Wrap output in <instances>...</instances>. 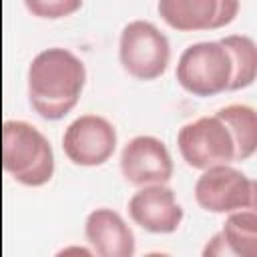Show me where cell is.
Wrapping results in <instances>:
<instances>
[{
    "mask_svg": "<svg viewBox=\"0 0 257 257\" xmlns=\"http://www.w3.org/2000/svg\"><path fill=\"white\" fill-rule=\"evenodd\" d=\"M84 82V62L72 50L60 46L46 48L28 66L30 106L46 120H60L76 106Z\"/></svg>",
    "mask_w": 257,
    "mask_h": 257,
    "instance_id": "6da1fadb",
    "label": "cell"
},
{
    "mask_svg": "<svg viewBox=\"0 0 257 257\" xmlns=\"http://www.w3.org/2000/svg\"><path fill=\"white\" fill-rule=\"evenodd\" d=\"M2 167L26 187H42L54 175V153L50 141L26 120H4Z\"/></svg>",
    "mask_w": 257,
    "mask_h": 257,
    "instance_id": "7a4b0ae2",
    "label": "cell"
},
{
    "mask_svg": "<svg viewBox=\"0 0 257 257\" xmlns=\"http://www.w3.org/2000/svg\"><path fill=\"white\" fill-rule=\"evenodd\" d=\"M179 84L195 96H213L229 90L233 64L221 40L189 44L177 62Z\"/></svg>",
    "mask_w": 257,
    "mask_h": 257,
    "instance_id": "3957f363",
    "label": "cell"
},
{
    "mask_svg": "<svg viewBox=\"0 0 257 257\" xmlns=\"http://www.w3.org/2000/svg\"><path fill=\"white\" fill-rule=\"evenodd\" d=\"M122 68L139 80H155L165 74L171 60L169 38L149 20L128 22L118 38Z\"/></svg>",
    "mask_w": 257,
    "mask_h": 257,
    "instance_id": "277c9868",
    "label": "cell"
},
{
    "mask_svg": "<svg viewBox=\"0 0 257 257\" xmlns=\"http://www.w3.org/2000/svg\"><path fill=\"white\" fill-rule=\"evenodd\" d=\"M177 147L183 161L199 171L237 161L231 131L217 114L185 122L177 133Z\"/></svg>",
    "mask_w": 257,
    "mask_h": 257,
    "instance_id": "5b68a950",
    "label": "cell"
},
{
    "mask_svg": "<svg viewBox=\"0 0 257 257\" xmlns=\"http://www.w3.org/2000/svg\"><path fill=\"white\" fill-rule=\"evenodd\" d=\"M195 201L209 213H233L239 209H255L257 185L245 173L231 165H215L203 169L195 183Z\"/></svg>",
    "mask_w": 257,
    "mask_h": 257,
    "instance_id": "8992f818",
    "label": "cell"
},
{
    "mask_svg": "<svg viewBox=\"0 0 257 257\" xmlns=\"http://www.w3.org/2000/svg\"><path fill=\"white\" fill-rule=\"evenodd\" d=\"M116 149V128L100 114L76 116L62 135V151L72 165L100 167Z\"/></svg>",
    "mask_w": 257,
    "mask_h": 257,
    "instance_id": "52a82bcc",
    "label": "cell"
},
{
    "mask_svg": "<svg viewBox=\"0 0 257 257\" xmlns=\"http://www.w3.org/2000/svg\"><path fill=\"white\" fill-rule=\"evenodd\" d=\"M120 171L122 177L137 187L169 183L173 177V157L161 139L139 135L122 147Z\"/></svg>",
    "mask_w": 257,
    "mask_h": 257,
    "instance_id": "ba28073f",
    "label": "cell"
},
{
    "mask_svg": "<svg viewBox=\"0 0 257 257\" xmlns=\"http://www.w3.org/2000/svg\"><path fill=\"white\" fill-rule=\"evenodd\" d=\"M128 215L135 225L149 233H175L183 221V207L167 183L143 185L128 199Z\"/></svg>",
    "mask_w": 257,
    "mask_h": 257,
    "instance_id": "9c48e42d",
    "label": "cell"
},
{
    "mask_svg": "<svg viewBox=\"0 0 257 257\" xmlns=\"http://www.w3.org/2000/svg\"><path fill=\"white\" fill-rule=\"evenodd\" d=\"M161 18L175 30H215L239 14V0H159Z\"/></svg>",
    "mask_w": 257,
    "mask_h": 257,
    "instance_id": "30bf717a",
    "label": "cell"
},
{
    "mask_svg": "<svg viewBox=\"0 0 257 257\" xmlns=\"http://www.w3.org/2000/svg\"><path fill=\"white\" fill-rule=\"evenodd\" d=\"M84 237L92 251L100 257H133L135 235L124 219L108 209L100 207L88 213L84 221Z\"/></svg>",
    "mask_w": 257,
    "mask_h": 257,
    "instance_id": "8fae6325",
    "label": "cell"
},
{
    "mask_svg": "<svg viewBox=\"0 0 257 257\" xmlns=\"http://www.w3.org/2000/svg\"><path fill=\"white\" fill-rule=\"evenodd\" d=\"M203 255H235L255 257L257 255V215L253 209H239L229 213L223 229L213 235Z\"/></svg>",
    "mask_w": 257,
    "mask_h": 257,
    "instance_id": "7c38bea8",
    "label": "cell"
},
{
    "mask_svg": "<svg viewBox=\"0 0 257 257\" xmlns=\"http://www.w3.org/2000/svg\"><path fill=\"white\" fill-rule=\"evenodd\" d=\"M215 114L231 131L237 161H247L257 149V112L247 104H227Z\"/></svg>",
    "mask_w": 257,
    "mask_h": 257,
    "instance_id": "4fadbf2b",
    "label": "cell"
},
{
    "mask_svg": "<svg viewBox=\"0 0 257 257\" xmlns=\"http://www.w3.org/2000/svg\"><path fill=\"white\" fill-rule=\"evenodd\" d=\"M221 44L227 48L233 64V76L229 90H239L253 84L257 76V46L255 40L247 34H231L221 38Z\"/></svg>",
    "mask_w": 257,
    "mask_h": 257,
    "instance_id": "5bb4252c",
    "label": "cell"
},
{
    "mask_svg": "<svg viewBox=\"0 0 257 257\" xmlns=\"http://www.w3.org/2000/svg\"><path fill=\"white\" fill-rule=\"evenodd\" d=\"M26 10L36 18L56 20L80 10L82 0H24Z\"/></svg>",
    "mask_w": 257,
    "mask_h": 257,
    "instance_id": "9a60e30c",
    "label": "cell"
}]
</instances>
